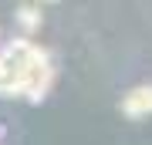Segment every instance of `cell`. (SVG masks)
I'll return each instance as SVG.
<instances>
[{
    "label": "cell",
    "mask_w": 152,
    "mask_h": 145,
    "mask_svg": "<svg viewBox=\"0 0 152 145\" xmlns=\"http://www.w3.org/2000/svg\"><path fill=\"white\" fill-rule=\"evenodd\" d=\"M4 51H7L17 64L31 74L34 85H31L27 98H31V101H44V98H48V91H51V85H54V64H51V54L44 51V47H37L34 41H27V37L7 41Z\"/></svg>",
    "instance_id": "6da1fadb"
},
{
    "label": "cell",
    "mask_w": 152,
    "mask_h": 145,
    "mask_svg": "<svg viewBox=\"0 0 152 145\" xmlns=\"http://www.w3.org/2000/svg\"><path fill=\"white\" fill-rule=\"evenodd\" d=\"M118 108H122L125 118H145V115H152V85H139V88H132V91L122 98Z\"/></svg>",
    "instance_id": "7a4b0ae2"
},
{
    "label": "cell",
    "mask_w": 152,
    "mask_h": 145,
    "mask_svg": "<svg viewBox=\"0 0 152 145\" xmlns=\"http://www.w3.org/2000/svg\"><path fill=\"white\" fill-rule=\"evenodd\" d=\"M17 20L24 24V31H37V27H41V7L20 4V7H17Z\"/></svg>",
    "instance_id": "3957f363"
}]
</instances>
